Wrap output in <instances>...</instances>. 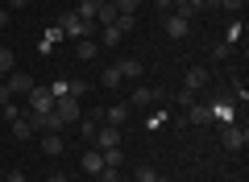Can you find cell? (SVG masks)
<instances>
[{
	"instance_id": "6da1fadb",
	"label": "cell",
	"mask_w": 249,
	"mask_h": 182,
	"mask_svg": "<svg viewBox=\"0 0 249 182\" xmlns=\"http://www.w3.org/2000/svg\"><path fill=\"white\" fill-rule=\"evenodd\" d=\"M46 112H54L50 87H29V96H25V116H29V120H42Z\"/></svg>"
},
{
	"instance_id": "7a4b0ae2",
	"label": "cell",
	"mask_w": 249,
	"mask_h": 182,
	"mask_svg": "<svg viewBox=\"0 0 249 182\" xmlns=\"http://www.w3.org/2000/svg\"><path fill=\"white\" fill-rule=\"evenodd\" d=\"M58 29H62V37H71V42H83V37H91V21H79L75 13H62L58 17Z\"/></svg>"
},
{
	"instance_id": "3957f363",
	"label": "cell",
	"mask_w": 249,
	"mask_h": 182,
	"mask_svg": "<svg viewBox=\"0 0 249 182\" xmlns=\"http://www.w3.org/2000/svg\"><path fill=\"white\" fill-rule=\"evenodd\" d=\"M166 99V91H158V87H142L137 83L133 91H129V108H154V104H162Z\"/></svg>"
},
{
	"instance_id": "277c9868",
	"label": "cell",
	"mask_w": 249,
	"mask_h": 182,
	"mask_svg": "<svg viewBox=\"0 0 249 182\" xmlns=\"http://www.w3.org/2000/svg\"><path fill=\"white\" fill-rule=\"evenodd\" d=\"M220 141H224V149L241 153V149L249 145V129H245V124H224V129H220Z\"/></svg>"
},
{
	"instance_id": "5b68a950",
	"label": "cell",
	"mask_w": 249,
	"mask_h": 182,
	"mask_svg": "<svg viewBox=\"0 0 249 182\" xmlns=\"http://www.w3.org/2000/svg\"><path fill=\"white\" fill-rule=\"evenodd\" d=\"M54 116H58L62 124H79V99L75 96H62V99H54Z\"/></svg>"
},
{
	"instance_id": "8992f818",
	"label": "cell",
	"mask_w": 249,
	"mask_h": 182,
	"mask_svg": "<svg viewBox=\"0 0 249 182\" xmlns=\"http://www.w3.org/2000/svg\"><path fill=\"white\" fill-rule=\"evenodd\" d=\"M0 83H4V91H9V96H29V87H34V79H29L25 70H13V75H4Z\"/></svg>"
},
{
	"instance_id": "52a82bcc",
	"label": "cell",
	"mask_w": 249,
	"mask_h": 182,
	"mask_svg": "<svg viewBox=\"0 0 249 182\" xmlns=\"http://www.w3.org/2000/svg\"><path fill=\"white\" fill-rule=\"evenodd\" d=\"M187 33H191V21L178 17V13H166V37H170V42H183Z\"/></svg>"
},
{
	"instance_id": "ba28073f",
	"label": "cell",
	"mask_w": 249,
	"mask_h": 182,
	"mask_svg": "<svg viewBox=\"0 0 249 182\" xmlns=\"http://www.w3.org/2000/svg\"><path fill=\"white\" fill-rule=\"evenodd\" d=\"M208 87V66H191L183 75V91H191V96H196V91H204Z\"/></svg>"
},
{
	"instance_id": "9c48e42d",
	"label": "cell",
	"mask_w": 249,
	"mask_h": 182,
	"mask_svg": "<svg viewBox=\"0 0 249 182\" xmlns=\"http://www.w3.org/2000/svg\"><path fill=\"white\" fill-rule=\"evenodd\" d=\"M96 149H121V129L100 124V129H96Z\"/></svg>"
},
{
	"instance_id": "30bf717a",
	"label": "cell",
	"mask_w": 249,
	"mask_h": 182,
	"mask_svg": "<svg viewBox=\"0 0 249 182\" xmlns=\"http://www.w3.org/2000/svg\"><path fill=\"white\" fill-rule=\"evenodd\" d=\"M212 124H237V112H232V99H220V104H212Z\"/></svg>"
},
{
	"instance_id": "8fae6325",
	"label": "cell",
	"mask_w": 249,
	"mask_h": 182,
	"mask_svg": "<svg viewBox=\"0 0 249 182\" xmlns=\"http://www.w3.org/2000/svg\"><path fill=\"white\" fill-rule=\"evenodd\" d=\"M79 165H83V174H100V170H104V153H100V149H83Z\"/></svg>"
},
{
	"instance_id": "7c38bea8",
	"label": "cell",
	"mask_w": 249,
	"mask_h": 182,
	"mask_svg": "<svg viewBox=\"0 0 249 182\" xmlns=\"http://www.w3.org/2000/svg\"><path fill=\"white\" fill-rule=\"evenodd\" d=\"M62 149H67L62 132H42V157H58Z\"/></svg>"
},
{
	"instance_id": "4fadbf2b",
	"label": "cell",
	"mask_w": 249,
	"mask_h": 182,
	"mask_svg": "<svg viewBox=\"0 0 249 182\" xmlns=\"http://www.w3.org/2000/svg\"><path fill=\"white\" fill-rule=\"evenodd\" d=\"M116 70H121L124 83H137V79H142V58H124V62H116Z\"/></svg>"
},
{
	"instance_id": "5bb4252c",
	"label": "cell",
	"mask_w": 249,
	"mask_h": 182,
	"mask_svg": "<svg viewBox=\"0 0 249 182\" xmlns=\"http://www.w3.org/2000/svg\"><path fill=\"white\" fill-rule=\"evenodd\" d=\"M187 120L191 124H212V104H187Z\"/></svg>"
},
{
	"instance_id": "9a60e30c",
	"label": "cell",
	"mask_w": 249,
	"mask_h": 182,
	"mask_svg": "<svg viewBox=\"0 0 249 182\" xmlns=\"http://www.w3.org/2000/svg\"><path fill=\"white\" fill-rule=\"evenodd\" d=\"M100 4H104V0H79V4H75V17H79V21H91V25H96Z\"/></svg>"
},
{
	"instance_id": "2e32d148",
	"label": "cell",
	"mask_w": 249,
	"mask_h": 182,
	"mask_svg": "<svg viewBox=\"0 0 249 182\" xmlns=\"http://www.w3.org/2000/svg\"><path fill=\"white\" fill-rule=\"evenodd\" d=\"M121 29H116V25H104V29H100V37H96V42H100V50H112V46H121Z\"/></svg>"
},
{
	"instance_id": "e0dca14e",
	"label": "cell",
	"mask_w": 249,
	"mask_h": 182,
	"mask_svg": "<svg viewBox=\"0 0 249 182\" xmlns=\"http://www.w3.org/2000/svg\"><path fill=\"white\" fill-rule=\"evenodd\" d=\"M34 132H37V129H34V120H29L25 112H21L17 120H13V137H17V141H29V137H34Z\"/></svg>"
},
{
	"instance_id": "ac0fdd59",
	"label": "cell",
	"mask_w": 249,
	"mask_h": 182,
	"mask_svg": "<svg viewBox=\"0 0 249 182\" xmlns=\"http://www.w3.org/2000/svg\"><path fill=\"white\" fill-rule=\"evenodd\" d=\"M96 54H100V42H96V37H83V42H75V58L88 62V58H96Z\"/></svg>"
},
{
	"instance_id": "d6986e66",
	"label": "cell",
	"mask_w": 249,
	"mask_h": 182,
	"mask_svg": "<svg viewBox=\"0 0 249 182\" xmlns=\"http://www.w3.org/2000/svg\"><path fill=\"white\" fill-rule=\"evenodd\" d=\"M104 120L112 124V129H121V124L129 120V104H112V108H108V112H104Z\"/></svg>"
},
{
	"instance_id": "ffe728a7",
	"label": "cell",
	"mask_w": 249,
	"mask_h": 182,
	"mask_svg": "<svg viewBox=\"0 0 249 182\" xmlns=\"http://www.w3.org/2000/svg\"><path fill=\"white\" fill-rule=\"evenodd\" d=\"M116 17H121V13L112 9V0H104V4H100V13H96V25L104 29V25H116Z\"/></svg>"
},
{
	"instance_id": "44dd1931",
	"label": "cell",
	"mask_w": 249,
	"mask_h": 182,
	"mask_svg": "<svg viewBox=\"0 0 249 182\" xmlns=\"http://www.w3.org/2000/svg\"><path fill=\"white\" fill-rule=\"evenodd\" d=\"M96 129H100V116H79V137L83 141H96Z\"/></svg>"
},
{
	"instance_id": "7402d4cb",
	"label": "cell",
	"mask_w": 249,
	"mask_h": 182,
	"mask_svg": "<svg viewBox=\"0 0 249 182\" xmlns=\"http://www.w3.org/2000/svg\"><path fill=\"white\" fill-rule=\"evenodd\" d=\"M100 153H104V165H108V170H121V162H124L121 149H100Z\"/></svg>"
},
{
	"instance_id": "603a6c76",
	"label": "cell",
	"mask_w": 249,
	"mask_h": 182,
	"mask_svg": "<svg viewBox=\"0 0 249 182\" xmlns=\"http://www.w3.org/2000/svg\"><path fill=\"white\" fill-rule=\"evenodd\" d=\"M241 37H245V21H232V25H229V37H224V46H237Z\"/></svg>"
},
{
	"instance_id": "cb8c5ba5",
	"label": "cell",
	"mask_w": 249,
	"mask_h": 182,
	"mask_svg": "<svg viewBox=\"0 0 249 182\" xmlns=\"http://www.w3.org/2000/svg\"><path fill=\"white\" fill-rule=\"evenodd\" d=\"M4 75H13V50L9 46H0V79Z\"/></svg>"
},
{
	"instance_id": "d4e9b609",
	"label": "cell",
	"mask_w": 249,
	"mask_h": 182,
	"mask_svg": "<svg viewBox=\"0 0 249 182\" xmlns=\"http://www.w3.org/2000/svg\"><path fill=\"white\" fill-rule=\"evenodd\" d=\"M112 9L121 13V17H133V13H137V0H112Z\"/></svg>"
},
{
	"instance_id": "484cf974",
	"label": "cell",
	"mask_w": 249,
	"mask_h": 182,
	"mask_svg": "<svg viewBox=\"0 0 249 182\" xmlns=\"http://www.w3.org/2000/svg\"><path fill=\"white\" fill-rule=\"evenodd\" d=\"M124 79H121V70L116 66H104V87H121Z\"/></svg>"
},
{
	"instance_id": "4316f807",
	"label": "cell",
	"mask_w": 249,
	"mask_h": 182,
	"mask_svg": "<svg viewBox=\"0 0 249 182\" xmlns=\"http://www.w3.org/2000/svg\"><path fill=\"white\" fill-rule=\"evenodd\" d=\"M67 87H71V96H75V99H79V96H88V91H91V87H88V79H75V83H67Z\"/></svg>"
},
{
	"instance_id": "83f0119b",
	"label": "cell",
	"mask_w": 249,
	"mask_h": 182,
	"mask_svg": "<svg viewBox=\"0 0 249 182\" xmlns=\"http://www.w3.org/2000/svg\"><path fill=\"white\" fill-rule=\"evenodd\" d=\"M158 178V170H154V165H142V170H137V178L133 182H154Z\"/></svg>"
},
{
	"instance_id": "f1b7e54d",
	"label": "cell",
	"mask_w": 249,
	"mask_h": 182,
	"mask_svg": "<svg viewBox=\"0 0 249 182\" xmlns=\"http://www.w3.org/2000/svg\"><path fill=\"white\" fill-rule=\"evenodd\" d=\"M50 96H54V99H62V96H71V87H67V79H58V83L50 87Z\"/></svg>"
},
{
	"instance_id": "f546056e",
	"label": "cell",
	"mask_w": 249,
	"mask_h": 182,
	"mask_svg": "<svg viewBox=\"0 0 249 182\" xmlns=\"http://www.w3.org/2000/svg\"><path fill=\"white\" fill-rule=\"evenodd\" d=\"M116 29H121V33H129V29H137V17H116Z\"/></svg>"
},
{
	"instance_id": "4dcf8cb0",
	"label": "cell",
	"mask_w": 249,
	"mask_h": 182,
	"mask_svg": "<svg viewBox=\"0 0 249 182\" xmlns=\"http://www.w3.org/2000/svg\"><path fill=\"white\" fill-rule=\"evenodd\" d=\"M216 4H220V9H229V13H241V9H245V0H216Z\"/></svg>"
},
{
	"instance_id": "1f68e13d",
	"label": "cell",
	"mask_w": 249,
	"mask_h": 182,
	"mask_svg": "<svg viewBox=\"0 0 249 182\" xmlns=\"http://www.w3.org/2000/svg\"><path fill=\"white\" fill-rule=\"evenodd\" d=\"M4 182H25V170H9V174H4Z\"/></svg>"
},
{
	"instance_id": "d6a6232c",
	"label": "cell",
	"mask_w": 249,
	"mask_h": 182,
	"mask_svg": "<svg viewBox=\"0 0 249 182\" xmlns=\"http://www.w3.org/2000/svg\"><path fill=\"white\" fill-rule=\"evenodd\" d=\"M154 9H158V13H170L175 4H170V0H154Z\"/></svg>"
},
{
	"instance_id": "836d02e7",
	"label": "cell",
	"mask_w": 249,
	"mask_h": 182,
	"mask_svg": "<svg viewBox=\"0 0 249 182\" xmlns=\"http://www.w3.org/2000/svg\"><path fill=\"white\" fill-rule=\"evenodd\" d=\"M46 182H71V178H67V174H62V170H54V174H50V178H46Z\"/></svg>"
},
{
	"instance_id": "e575fe53",
	"label": "cell",
	"mask_w": 249,
	"mask_h": 182,
	"mask_svg": "<svg viewBox=\"0 0 249 182\" xmlns=\"http://www.w3.org/2000/svg\"><path fill=\"white\" fill-rule=\"evenodd\" d=\"M29 0H4V9H25Z\"/></svg>"
},
{
	"instance_id": "d590c367",
	"label": "cell",
	"mask_w": 249,
	"mask_h": 182,
	"mask_svg": "<svg viewBox=\"0 0 249 182\" xmlns=\"http://www.w3.org/2000/svg\"><path fill=\"white\" fill-rule=\"evenodd\" d=\"M9 25V9H4V4H0V29Z\"/></svg>"
},
{
	"instance_id": "8d00e7d4",
	"label": "cell",
	"mask_w": 249,
	"mask_h": 182,
	"mask_svg": "<svg viewBox=\"0 0 249 182\" xmlns=\"http://www.w3.org/2000/svg\"><path fill=\"white\" fill-rule=\"evenodd\" d=\"M9 99H13V96H9V91H4V83H0V108L9 104Z\"/></svg>"
},
{
	"instance_id": "74e56055",
	"label": "cell",
	"mask_w": 249,
	"mask_h": 182,
	"mask_svg": "<svg viewBox=\"0 0 249 182\" xmlns=\"http://www.w3.org/2000/svg\"><path fill=\"white\" fill-rule=\"evenodd\" d=\"M154 182H175V178H166V174H158V178H154Z\"/></svg>"
},
{
	"instance_id": "f35d334b",
	"label": "cell",
	"mask_w": 249,
	"mask_h": 182,
	"mask_svg": "<svg viewBox=\"0 0 249 182\" xmlns=\"http://www.w3.org/2000/svg\"><path fill=\"white\" fill-rule=\"evenodd\" d=\"M0 4H4V0H0Z\"/></svg>"
},
{
	"instance_id": "ab89813d",
	"label": "cell",
	"mask_w": 249,
	"mask_h": 182,
	"mask_svg": "<svg viewBox=\"0 0 249 182\" xmlns=\"http://www.w3.org/2000/svg\"><path fill=\"white\" fill-rule=\"evenodd\" d=\"M0 182H4V178H0Z\"/></svg>"
},
{
	"instance_id": "60d3db41",
	"label": "cell",
	"mask_w": 249,
	"mask_h": 182,
	"mask_svg": "<svg viewBox=\"0 0 249 182\" xmlns=\"http://www.w3.org/2000/svg\"><path fill=\"white\" fill-rule=\"evenodd\" d=\"M121 182H124V178H121Z\"/></svg>"
}]
</instances>
